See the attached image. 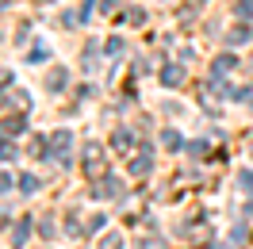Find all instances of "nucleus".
<instances>
[{"label": "nucleus", "instance_id": "f257e3e1", "mask_svg": "<svg viewBox=\"0 0 253 249\" xmlns=\"http://www.w3.org/2000/svg\"><path fill=\"white\" fill-rule=\"evenodd\" d=\"M16 130H23L19 119H4V123H0V134H16Z\"/></svg>", "mask_w": 253, "mask_h": 249}, {"label": "nucleus", "instance_id": "f03ea898", "mask_svg": "<svg viewBox=\"0 0 253 249\" xmlns=\"http://www.w3.org/2000/svg\"><path fill=\"white\" fill-rule=\"evenodd\" d=\"M238 16H253V0H242V4H238Z\"/></svg>", "mask_w": 253, "mask_h": 249}, {"label": "nucleus", "instance_id": "7ed1b4c3", "mask_svg": "<svg viewBox=\"0 0 253 249\" xmlns=\"http://www.w3.org/2000/svg\"><path fill=\"white\" fill-rule=\"evenodd\" d=\"M180 81V69H165V84H176Z\"/></svg>", "mask_w": 253, "mask_h": 249}, {"label": "nucleus", "instance_id": "20e7f679", "mask_svg": "<svg viewBox=\"0 0 253 249\" xmlns=\"http://www.w3.org/2000/svg\"><path fill=\"white\" fill-rule=\"evenodd\" d=\"M19 184H23V192H35V188H39V180H35V176H23Z\"/></svg>", "mask_w": 253, "mask_h": 249}, {"label": "nucleus", "instance_id": "39448f33", "mask_svg": "<svg viewBox=\"0 0 253 249\" xmlns=\"http://www.w3.org/2000/svg\"><path fill=\"white\" fill-rule=\"evenodd\" d=\"M242 188H246V192H253V172H242Z\"/></svg>", "mask_w": 253, "mask_h": 249}, {"label": "nucleus", "instance_id": "423d86ee", "mask_svg": "<svg viewBox=\"0 0 253 249\" xmlns=\"http://www.w3.org/2000/svg\"><path fill=\"white\" fill-rule=\"evenodd\" d=\"M12 188V180H8V172H0V192H8Z\"/></svg>", "mask_w": 253, "mask_h": 249}]
</instances>
